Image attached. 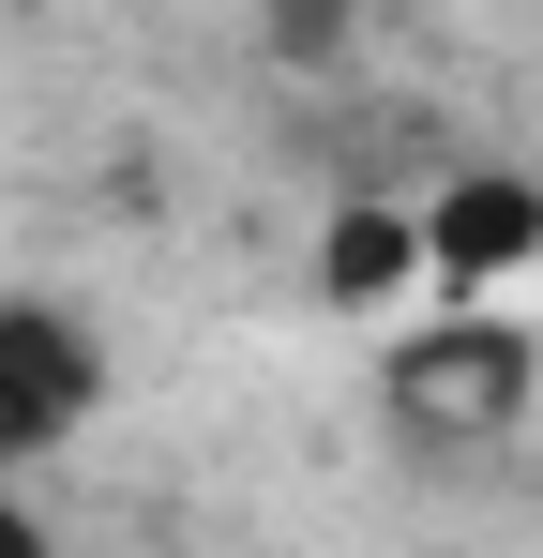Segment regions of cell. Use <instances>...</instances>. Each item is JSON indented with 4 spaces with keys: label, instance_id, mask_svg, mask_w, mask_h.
Instances as JSON below:
<instances>
[{
    "label": "cell",
    "instance_id": "obj_5",
    "mask_svg": "<svg viewBox=\"0 0 543 558\" xmlns=\"http://www.w3.org/2000/svg\"><path fill=\"white\" fill-rule=\"evenodd\" d=\"M0 558H61V544H46V513H31L15 483H0Z\"/></svg>",
    "mask_w": 543,
    "mask_h": 558
},
{
    "label": "cell",
    "instance_id": "obj_2",
    "mask_svg": "<svg viewBox=\"0 0 543 558\" xmlns=\"http://www.w3.org/2000/svg\"><path fill=\"white\" fill-rule=\"evenodd\" d=\"M529 408V332L498 317H452V332H423V348H393V423L408 438H498Z\"/></svg>",
    "mask_w": 543,
    "mask_h": 558
},
{
    "label": "cell",
    "instance_id": "obj_4",
    "mask_svg": "<svg viewBox=\"0 0 543 558\" xmlns=\"http://www.w3.org/2000/svg\"><path fill=\"white\" fill-rule=\"evenodd\" d=\"M408 257H423V227H408V211H348V227H333V302H377Z\"/></svg>",
    "mask_w": 543,
    "mask_h": 558
},
{
    "label": "cell",
    "instance_id": "obj_3",
    "mask_svg": "<svg viewBox=\"0 0 543 558\" xmlns=\"http://www.w3.org/2000/svg\"><path fill=\"white\" fill-rule=\"evenodd\" d=\"M529 242H543V196L529 182H452L438 211H423V257H438V272H514Z\"/></svg>",
    "mask_w": 543,
    "mask_h": 558
},
{
    "label": "cell",
    "instance_id": "obj_1",
    "mask_svg": "<svg viewBox=\"0 0 543 558\" xmlns=\"http://www.w3.org/2000/svg\"><path fill=\"white\" fill-rule=\"evenodd\" d=\"M90 408H106V348H90V317H61V302H0V468L61 453Z\"/></svg>",
    "mask_w": 543,
    "mask_h": 558
}]
</instances>
